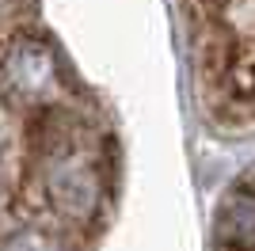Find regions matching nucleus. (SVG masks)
<instances>
[{
  "mask_svg": "<svg viewBox=\"0 0 255 251\" xmlns=\"http://www.w3.org/2000/svg\"><path fill=\"white\" fill-rule=\"evenodd\" d=\"M225 251H255V240H248V244H240V248H225Z\"/></svg>",
  "mask_w": 255,
  "mask_h": 251,
  "instance_id": "nucleus-1",
  "label": "nucleus"
}]
</instances>
